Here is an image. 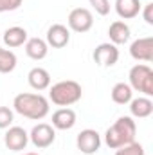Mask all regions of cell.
<instances>
[{
	"label": "cell",
	"instance_id": "cell-5",
	"mask_svg": "<svg viewBox=\"0 0 153 155\" xmlns=\"http://www.w3.org/2000/svg\"><path fill=\"white\" fill-rule=\"evenodd\" d=\"M67 24H69V31H74V33H88L94 25V15L90 9L86 7H76L69 13V18H67Z\"/></svg>",
	"mask_w": 153,
	"mask_h": 155
},
{
	"label": "cell",
	"instance_id": "cell-13",
	"mask_svg": "<svg viewBox=\"0 0 153 155\" xmlns=\"http://www.w3.org/2000/svg\"><path fill=\"white\" fill-rule=\"evenodd\" d=\"M130 36H132V31H130V27H128L126 22L115 20V22L110 24V27H108L110 43H114V45H124V43L130 40Z\"/></svg>",
	"mask_w": 153,
	"mask_h": 155
},
{
	"label": "cell",
	"instance_id": "cell-3",
	"mask_svg": "<svg viewBox=\"0 0 153 155\" xmlns=\"http://www.w3.org/2000/svg\"><path fill=\"white\" fill-rule=\"evenodd\" d=\"M83 90L81 85L74 81V79H65V81H58L49 88V99L56 105V107H70L76 105L77 101L81 99Z\"/></svg>",
	"mask_w": 153,
	"mask_h": 155
},
{
	"label": "cell",
	"instance_id": "cell-22",
	"mask_svg": "<svg viewBox=\"0 0 153 155\" xmlns=\"http://www.w3.org/2000/svg\"><path fill=\"white\" fill-rule=\"evenodd\" d=\"M13 119H15V114L9 107H0V130L9 128L13 124Z\"/></svg>",
	"mask_w": 153,
	"mask_h": 155
},
{
	"label": "cell",
	"instance_id": "cell-9",
	"mask_svg": "<svg viewBox=\"0 0 153 155\" xmlns=\"http://www.w3.org/2000/svg\"><path fill=\"white\" fill-rule=\"evenodd\" d=\"M94 61L99 65V67H114L119 60V49L117 45L106 41V43H99L96 49H94Z\"/></svg>",
	"mask_w": 153,
	"mask_h": 155
},
{
	"label": "cell",
	"instance_id": "cell-1",
	"mask_svg": "<svg viewBox=\"0 0 153 155\" xmlns=\"http://www.w3.org/2000/svg\"><path fill=\"white\" fill-rule=\"evenodd\" d=\"M13 108L16 114L22 117L33 119V121H41L45 119L50 107H49V99L41 94H31V92H22L18 96H15L13 99Z\"/></svg>",
	"mask_w": 153,
	"mask_h": 155
},
{
	"label": "cell",
	"instance_id": "cell-8",
	"mask_svg": "<svg viewBox=\"0 0 153 155\" xmlns=\"http://www.w3.org/2000/svg\"><path fill=\"white\" fill-rule=\"evenodd\" d=\"M4 144L11 152H24L29 144V134L22 126H9L4 135Z\"/></svg>",
	"mask_w": 153,
	"mask_h": 155
},
{
	"label": "cell",
	"instance_id": "cell-21",
	"mask_svg": "<svg viewBox=\"0 0 153 155\" xmlns=\"http://www.w3.org/2000/svg\"><path fill=\"white\" fill-rule=\"evenodd\" d=\"M115 155H144V146L133 141L130 144H124V146L117 148Z\"/></svg>",
	"mask_w": 153,
	"mask_h": 155
},
{
	"label": "cell",
	"instance_id": "cell-14",
	"mask_svg": "<svg viewBox=\"0 0 153 155\" xmlns=\"http://www.w3.org/2000/svg\"><path fill=\"white\" fill-rule=\"evenodd\" d=\"M27 31L24 27H18V25H13L9 29L4 31V36H2V41L7 49H16V47H22L25 41H27Z\"/></svg>",
	"mask_w": 153,
	"mask_h": 155
},
{
	"label": "cell",
	"instance_id": "cell-10",
	"mask_svg": "<svg viewBox=\"0 0 153 155\" xmlns=\"http://www.w3.org/2000/svg\"><path fill=\"white\" fill-rule=\"evenodd\" d=\"M45 41L52 49H63V47H67L69 41H70V31H69V27L63 25V24H52L47 29Z\"/></svg>",
	"mask_w": 153,
	"mask_h": 155
},
{
	"label": "cell",
	"instance_id": "cell-24",
	"mask_svg": "<svg viewBox=\"0 0 153 155\" xmlns=\"http://www.w3.org/2000/svg\"><path fill=\"white\" fill-rule=\"evenodd\" d=\"M24 0H0V13H9V11H16L22 5Z\"/></svg>",
	"mask_w": 153,
	"mask_h": 155
},
{
	"label": "cell",
	"instance_id": "cell-17",
	"mask_svg": "<svg viewBox=\"0 0 153 155\" xmlns=\"http://www.w3.org/2000/svg\"><path fill=\"white\" fill-rule=\"evenodd\" d=\"M24 45H25V54H27L31 60L40 61V60H43V58L49 54V45H47V41L38 38V36L27 38V41H25Z\"/></svg>",
	"mask_w": 153,
	"mask_h": 155
},
{
	"label": "cell",
	"instance_id": "cell-25",
	"mask_svg": "<svg viewBox=\"0 0 153 155\" xmlns=\"http://www.w3.org/2000/svg\"><path fill=\"white\" fill-rule=\"evenodd\" d=\"M142 18H144V22L148 24V25H153V4H146L144 5V9H142Z\"/></svg>",
	"mask_w": 153,
	"mask_h": 155
},
{
	"label": "cell",
	"instance_id": "cell-12",
	"mask_svg": "<svg viewBox=\"0 0 153 155\" xmlns=\"http://www.w3.org/2000/svg\"><path fill=\"white\" fill-rule=\"evenodd\" d=\"M76 124V112L69 107L58 108L52 114V128L54 130H70Z\"/></svg>",
	"mask_w": 153,
	"mask_h": 155
},
{
	"label": "cell",
	"instance_id": "cell-26",
	"mask_svg": "<svg viewBox=\"0 0 153 155\" xmlns=\"http://www.w3.org/2000/svg\"><path fill=\"white\" fill-rule=\"evenodd\" d=\"M18 155H40V153H36V152H27V153H18Z\"/></svg>",
	"mask_w": 153,
	"mask_h": 155
},
{
	"label": "cell",
	"instance_id": "cell-6",
	"mask_svg": "<svg viewBox=\"0 0 153 155\" xmlns=\"http://www.w3.org/2000/svg\"><path fill=\"white\" fill-rule=\"evenodd\" d=\"M76 146H77V150L85 155L97 153L99 148H101V135L96 130H92V128L81 130L76 137Z\"/></svg>",
	"mask_w": 153,
	"mask_h": 155
},
{
	"label": "cell",
	"instance_id": "cell-19",
	"mask_svg": "<svg viewBox=\"0 0 153 155\" xmlns=\"http://www.w3.org/2000/svg\"><path fill=\"white\" fill-rule=\"evenodd\" d=\"M110 96H112V101L117 105H128L133 99V90L128 83H115Z\"/></svg>",
	"mask_w": 153,
	"mask_h": 155
},
{
	"label": "cell",
	"instance_id": "cell-18",
	"mask_svg": "<svg viewBox=\"0 0 153 155\" xmlns=\"http://www.w3.org/2000/svg\"><path fill=\"white\" fill-rule=\"evenodd\" d=\"M27 81H29V85H31L34 90L41 92V90H47V88L50 87V74H49V71H45L43 67H34V69L29 71Z\"/></svg>",
	"mask_w": 153,
	"mask_h": 155
},
{
	"label": "cell",
	"instance_id": "cell-23",
	"mask_svg": "<svg viewBox=\"0 0 153 155\" xmlns=\"http://www.w3.org/2000/svg\"><path fill=\"white\" fill-rule=\"evenodd\" d=\"M88 2H90V5L96 9L97 15L106 16V15L110 13V0H88Z\"/></svg>",
	"mask_w": 153,
	"mask_h": 155
},
{
	"label": "cell",
	"instance_id": "cell-20",
	"mask_svg": "<svg viewBox=\"0 0 153 155\" xmlns=\"http://www.w3.org/2000/svg\"><path fill=\"white\" fill-rule=\"evenodd\" d=\"M16 67V54L9 49L0 47V74H9Z\"/></svg>",
	"mask_w": 153,
	"mask_h": 155
},
{
	"label": "cell",
	"instance_id": "cell-11",
	"mask_svg": "<svg viewBox=\"0 0 153 155\" xmlns=\"http://www.w3.org/2000/svg\"><path fill=\"white\" fill-rule=\"evenodd\" d=\"M130 54L133 60L137 61H146L150 63L153 60V38L146 36V38H137L132 45H130Z\"/></svg>",
	"mask_w": 153,
	"mask_h": 155
},
{
	"label": "cell",
	"instance_id": "cell-2",
	"mask_svg": "<svg viewBox=\"0 0 153 155\" xmlns=\"http://www.w3.org/2000/svg\"><path fill=\"white\" fill-rule=\"evenodd\" d=\"M135 134H137V124H135L133 117L122 116L105 132V143H106L108 148L117 150V148H121L124 144L133 143Z\"/></svg>",
	"mask_w": 153,
	"mask_h": 155
},
{
	"label": "cell",
	"instance_id": "cell-16",
	"mask_svg": "<svg viewBox=\"0 0 153 155\" xmlns=\"http://www.w3.org/2000/svg\"><path fill=\"white\" fill-rule=\"evenodd\" d=\"M130 114H132V117H137V119L150 117L153 114V101L146 96L132 99L130 101Z\"/></svg>",
	"mask_w": 153,
	"mask_h": 155
},
{
	"label": "cell",
	"instance_id": "cell-7",
	"mask_svg": "<svg viewBox=\"0 0 153 155\" xmlns=\"http://www.w3.org/2000/svg\"><path fill=\"white\" fill-rule=\"evenodd\" d=\"M54 139H56V130L52 128V124H47V123H38L29 134V141L38 150L49 148L54 143Z\"/></svg>",
	"mask_w": 153,
	"mask_h": 155
},
{
	"label": "cell",
	"instance_id": "cell-4",
	"mask_svg": "<svg viewBox=\"0 0 153 155\" xmlns=\"http://www.w3.org/2000/svg\"><path fill=\"white\" fill-rule=\"evenodd\" d=\"M130 87L132 90L142 92L146 97L153 96V71L146 63H137L130 69Z\"/></svg>",
	"mask_w": 153,
	"mask_h": 155
},
{
	"label": "cell",
	"instance_id": "cell-15",
	"mask_svg": "<svg viewBox=\"0 0 153 155\" xmlns=\"http://www.w3.org/2000/svg\"><path fill=\"white\" fill-rule=\"evenodd\" d=\"M114 5H115V13L119 15L121 20H132L142 9L141 0H115Z\"/></svg>",
	"mask_w": 153,
	"mask_h": 155
}]
</instances>
